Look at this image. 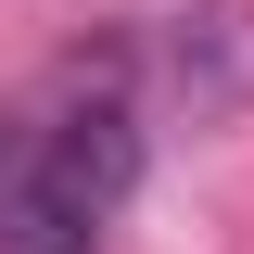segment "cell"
<instances>
[{"label":"cell","instance_id":"3957f363","mask_svg":"<svg viewBox=\"0 0 254 254\" xmlns=\"http://www.w3.org/2000/svg\"><path fill=\"white\" fill-rule=\"evenodd\" d=\"M26 165H38V127H26V115H0V190H26Z\"/></svg>","mask_w":254,"mask_h":254},{"label":"cell","instance_id":"6da1fadb","mask_svg":"<svg viewBox=\"0 0 254 254\" xmlns=\"http://www.w3.org/2000/svg\"><path fill=\"white\" fill-rule=\"evenodd\" d=\"M26 178H38V190H64L76 216H115L127 190H140V115H127V102H76V115L38 140Z\"/></svg>","mask_w":254,"mask_h":254},{"label":"cell","instance_id":"7a4b0ae2","mask_svg":"<svg viewBox=\"0 0 254 254\" xmlns=\"http://www.w3.org/2000/svg\"><path fill=\"white\" fill-rule=\"evenodd\" d=\"M0 254H102V216H76L64 190H0Z\"/></svg>","mask_w":254,"mask_h":254}]
</instances>
